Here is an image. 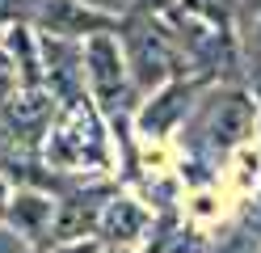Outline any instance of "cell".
I'll return each instance as SVG.
<instances>
[{
  "instance_id": "5",
  "label": "cell",
  "mask_w": 261,
  "mask_h": 253,
  "mask_svg": "<svg viewBox=\"0 0 261 253\" xmlns=\"http://www.w3.org/2000/svg\"><path fill=\"white\" fill-rule=\"evenodd\" d=\"M0 110H5V123H9L13 135L38 140L46 131V123H51V114H55V93L46 89V84H38V89H17L9 101H0Z\"/></svg>"
},
{
  "instance_id": "10",
  "label": "cell",
  "mask_w": 261,
  "mask_h": 253,
  "mask_svg": "<svg viewBox=\"0 0 261 253\" xmlns=\"http://www.w3.org/2000/svg\"><path fill=\"white\" fill-rule=\"evenodd\" d=\"M89 9H97V13H106V17H114V21H118V17L135 5V0H85Z\"/></svg>"
},
{
  "instance_id": "15",
  "label": "cell",
  "mask_w": 261,
  "mask_h": 253,
  "mask_svg": "<svg viewBox=\"0 0 261 253\" xmlns=\"http://www.w3.org/2000/svg\"><path fill=\"white\" fill-rule=\"evenodd\" d=\"M0 42H5V30H0Z\"/></svg>"
},
{
  "instance_id": "4",
  "label": "cell",
  "mask_w": 261,
  "mask_h": 253,
  "mask_svg": "<svg viewBox=\"0 0 261 253\" xmlns=\"http://www.w3.org/2000/svg\"><path fill=\"white\" fill-rule=\"evenodd\" d=\"M34 26L42 38H63V42H89L93 34H114L118 21L106 13L89 9L85 0H38L34 5Z\"/></svg>"
},
{
  "instance_id": "8",
  "label": "cell",
  "mask_w": 261,
  "mask_h": 253,
  "mask_svg": "<svg viewBox=\"0 0 261 253\" xmlns=\"http://www.w3.org/2000/svg\"><path fill=\"white\" fill-rule=\"evenodd\" d=\"M211 131H219L215 140L219 148H232L244 140V131H249V106H244V97H223L215 114H211Z\"/></svg>"
},
{
  "instance_id": "3",
  "label": "cell",
  "mask_w": 261,
  "mask_h": 253,
  "mask_svg": "<svg viewBox=\"0 0 261 253\" xmlns=\"http://www.w3.org/2000/svg\"><path fill=\"white\" fill-rule=\"evenodd\" d=\"M126 63H130V76H135L139 89H165L177 72V51L169 42V34L152 30L148 21L143 26H130L126 30Z\"/></svg>"
},
{
  "instance_id": "2",
  "label": "cell",
  "mask_w": 261,
  "mask_h": 253,
  "mask_svg": "<svg viewBox=\"0 0 261 253\" xmlns=\"http://www.w3.org/2000/svg\"><path fill=\"white\" fill-rule=\"evenodd\" d=\"M93 97H80L63 110L59 127L51 131V144H46V156L55 165H106V140H101V118L89 106Z\"/></svg>"
},
{
  "instance_id": "11",
  "label": "cell",
  "mask_w": 261,
  "mask_h": 253,
  "mask_svg": "<svg viewBox=\"0 0 261 253\" xmlns=\"http://www.w3.org/2000/svg\"><path fill=\"white\" fill-rule=\"evenodd\" d=\"M55 253H101V241H93V236H85V241H59Z\"/></svg>"
},
{
  "instance_id": "14",
  "label": "cell",
  "mask_w": 261,
  "mask_h": 253,
  "mask_svg": "<svg viewBox=\"0 0 261 253\" xmlns=\"http://www.w3.org/2000/svg\"><path fill=\"white\" fill-rule=\"evenodd\" d=\"M257 101H261V80H257Z\"/></svg>"
},
{
  "instance_id": "12",
  "label": "cell",
  "mask_w": 261,
  "mask_h": 253,
  "mask_svg": "<svg viewBox=\"0 0 261 253\" xmlns=\"http://www.w3.org/2000/svg\"><path fill=\"white\" fill-rule=\"evenodd\" d=\"M249 42L261 51V0H249Z\"/></svg>"
},
{
  "instance_id": "1",
  "label": "cell",
  "mask_w": 261,
  "mask_h": 253,
  "mask_svg": "<svg viewBox=\"0 0 261 253\" xmlns=\"http://www.w3.org/2000/svg\"><path fill=\"white\" fill-rule=\"evenodd\" d=\"M80 51H85V84H89V97L97 101V110L126 106L135 76H130L122 38L118 34H93L89 42H80Z\"/></svg>"
},
{
  "instance_id": "7",
  "label": "cell",
  "mask_w": 261,
  "mask_h": 253,
  "mask_svg": "<svg viewBox=\"0 0 261 253\" xmlns=\"http://www.w3.org/2000/svg\"><path fill=\"white\" fill-rule=\"evenodd\" d=\"M143 228H148V211H143L135 198H118V194L106 202L101 219H97V232H101L106 241H118V245L139 241Z\"/></svg>"
},
{
  "instance_id": "13",
  "label": "cell",
  "mask_w": 261,
  "mask_h": 253,
  "mask_svg": "<svg viewBox=\"0 0 261 253\" xmlns=\"http://www.w3.org/2000/svg\"><path fill=\"white\" fill-rule=\"evenodd\" d=\"M9 202H13V194H9V181H5V177H0V219H5V215H9Z\"/></svg>"
},
{
  "instance_id": "6",
  "label": "cell",
  "mask_w": 261,
  "mask_h": 253,
  "mask_svg": "<svg viewBox=\"0 0 261 253\" xmlns=\"http://www.w3.org/2000/svg\"><path fill=\"white\" fill-rule=\"evenodd\" d=\"M9 224L17 228L25 241H42V236L55 232V219H59V202L42 198V194H17L9 202Z\"/></svg>"
},
{
  "instance_id": "9",
  "label": "cell",
  "mask_w": 261,
  "mask_h": 253,
  "mask_svg": "<svg viewBox=\"0 0 261 253\" xmlns=\"http://www.w3.org/2000/svg\"><path fill=\"white\" fill-rule=\"evenodd\" d=\"M17 89H21V72L13 63V55L5 51V42H0V101H9Z\"/></svg>"
}]
</instances>
